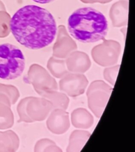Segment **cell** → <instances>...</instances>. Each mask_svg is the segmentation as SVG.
I'll return each instance as SVG.
<instances>
[{
  "instance_id": "1",
  "label": "cell",
  "mask_w": 135,
  "mask_h": 152,
  "mask_svg": "<svg viewBox=\"0 0 135 152\" xmlns=\"http://www.w3.org/2000/svg\"><path fill=\"white\" fill-rule=\"evenodd\" d=\"M10 27L14 38L22 45L39 50L52 43L57 33L56 20L47 9L28 5L15 12Z\"/></svg>"
},
{
  "instance_id": "2",
  "label": "cell",
  "mask_w": 135,
  "mask_h": 152,
  "mask_svg": "<svg viewBox=\"0 0 135 152\" xmlns=\"http://www.w3.org/2000/svg\"><path fill=\"white\" fill-rule=\"evenodd\" d=\"M70 35L77 41L90 43L105 39L108 31L106 18L92 7H81L70 15L68 20Z\"/></svg>"
},
{
  "instance_id": "3",
  "label": "cell",
  "mask_w": 135,
  "mask_h": 152,
  "mask_svg": "<svg viewBox=\"0 0 135 152\" xmlns=\"http://www.w3.org/2000/svg\"><path fill=\"white\" fill-rule=\"evenodd\" d=\"M26 60L20 48L13 44H0V78L13 80L23 72Z\"/></svg>"
},
{
  "instance_id": "4",
  "label": "cell",
  "mask_w": 135,
  "mask_h": 152,
  "mask_svg": "<svg viewBox=\"0 0 135 152\" xmlns=\"http://www.w3.org/2000/svg\"><path fill=\"white\" fill-rule=\"evenodd\" d=\"M112 91L110 86L100 80L94 81L89 86L87 92L88 106L96 117L101 116Z\"/></svg>"
},
{
  "instance_id": "5",
  "label": "cell",
  "mask_w": 135,
  "mask_h": 152,
  "mask_svg": "<svg viewBox=\"0 0 135 152\" xmlns=\"http://www.w3.org/2000/svg\"><path fill=\"white\" fill-rule=\"evenodd\" d=\"M28 81V83L32 84L39 95L46 91L58 90L56 80L44 67L39 65L31 66L29 72Z\"/></svg>"
},
{
  "instance_id": "6",
  "label": "cell",
  "mask_w": 135,
  "mask_h": 152,
  "mask_svg": "<svg viewBox=\"0 0 135 152\" xmlns=\"http://www.w3.org/2000/svg\"><path fill=\"white\" fill-rule=\"evenodd\" d=\"M88 85V81L84 74L69 72L61 78L60 90L71 97H77L84 94Z\"/></svg>"
},
{
  "instance_id": "7",
  "label": "cell",
  "mask_w": 135,
  "mask_h": 152,
  "mask_svg": "<svg viewBox=\"0 0 135 152\" xmlns=\"http://www.w3.org/2000/svg\"><path fill=\"white\" fill-rule=\"evenodd\" d=\"M48 129L56 134L65 133L70 127L69 113L62 109H54L47 121Z\"/></svg>"
},
{
  "instance_id": "8",
  "label": "cell",
  "mask_w": 135,
  "mask_h": 152,
  "mask_svg": "<svg viewBox=\"0 0 135 152\" xmlns=\"http://www.w3.org/2000/svg\"><path fill=\"white\" fill-rule=\"evenodd\" d=\"M30 106L29 108V115L33 121H41L45 120L53 110L51 102L44 97H31Z\"/></svg>"
},
{
  "instance_id": "9",
  "label": "cell",
  "mask_w": 135,
  "mask_h": 152,
  "mask_svg": "<svg viewBox=\"0 0 135 152\" xmlns=\"http://www.w3.org/2000/svg\"><path fill=\"white\" fill-rule=\"evenodd\" d=\"M93 117L84 108H77L71 114V122L75 127L88 129L93 124Z\"/></svg>"
},
{
  "instance_id": "10",
  "label": "cell",
  "mask_w": 135,
  "mask_h": 152,
  "mask_svg": "<svg viewBox=\"0 0 135 152\" xmlns=\"http://www.w3.org/2000/svg\"><path fill=\"white\" fill-rule=\"evenodd\" d=\"M40 96L51 102L54 109H62L66 110L69 104V99L64 93L50 90L42 92Z\"/></svg>"
},
{
  "instance_id": "11",
  "label": "cell",
  "mask_w": 135,
  "mask_h": 152,
  "mask_svg": "<svg viewBox=\"0 0 135 152\" xmlns=\"http://www.w3.org/2000/svg\"><path fill=\"white\" fill-rule=\"evenodd\" d=\"M91 134L85 131L76 130L72 132L70 138L69 144L68 146L67 152H79L86 144Z\"/></svg>"
},
{
  "instance_id": "12",
  "label": "cell",
  "mask_w": 135,
  "mask_h": 152,
  "mask_svg": "<svg viewBox=\"0 0 135 152\" xmlns=\"http://www.w3.org/2000/svg\"><path fill=\"white\" fill-rule=\"evenodd\" d=\"M48 69L56 78H61L70 72L68 71L65 61L50 58L48 64Z\"/></svg>"
},
{
  "instance_id": "13",
  "label": "cell",
  "mask_w": 135,
  "mask_h": 152,
  "mask_svg": "<svg viewBox=\"0 0 135 152\" xmlns=\"http://www.w3.org/2000/svg\"><path fill=\"white\" fill-rule=\"evenodd\" d=\"M75 60H68L66 65L68 71L72 73H84L87 71L91 66V62L89 59L81 60L80 58Z\"/></svg>"
},
{
  "instance_id": "14",
  "label": "cell",
  "mask_w": 135,
  "mask_h": 152,
  "mask_svg": "<svg viewBox=\"0 0 135 152\" xmlns=\"http://www.w3.org/2000/svg\"><path fill=\"white\" fill-rule=\"evenodd\" d=\"M35 152H62V151L56 145V143L48 138L37 141L35 146Z\"/></svg>"
},
{
  "instance_id": "15",
  "label": "cell",
  "mask_w": 135,
  "mask_h": 152,
  "mask_svg": "<svg viewBox=\"0 0 135 152\" xmlns=\"http://www.w3.org/2000/svg\"><path fill=\"white\" fill-rule=\"evenodd\" d=\"M120 65L111 67H107L104 69L103 76L106 81L114 86L117 76L119 72Z\"/></svg>"
},
{
  "instance_id": "16",
  "label": "cell",
  "mask_w": 135,
  "mask_h": 152,
  "mask_svg": "<svg viewBox=\"0 0 135 152\" xmlns=\"http://www.w3.org/2000/svg\"><path fill=\"white\" fill-rule=\"evenodd\" d=\"M31 97H28L26 99H24L23 101V103L22 104V106H21V114H23V120L24 121H26V122L32 123L34 121H33L30 117H29L27 114H26V105L28 102L29 101V100L31 99Z\"/></svg>"
},
{
  "instance_id": "17",
  "label": "cell",
  "mask_w": 135,
  "mask_h": 152,
  "mask_svg": "<svg viewBox=\"0 0 135 152\" xmlns=\"http://www.w3.org/2000/svg\"><path fill=\"white\" fill-rule=\"evenodd\" d=\"M32 1L39 4H48L53 2L55 0H32Z\"/></svg>"
}]
</instances>
